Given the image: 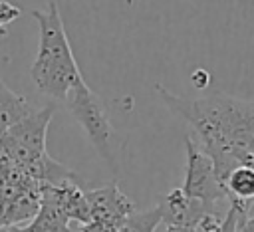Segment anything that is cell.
Here are the masks:
<instances>
[{"mask_svg": "<svg viewBox=\"0 0 254 232\" xmlns=\"http://www.w3.org/2000/svg\"><path fill=\"white\" fill-rule=\"evenodd\" d=\"M165 105L183 117L196 135V145L210 159L216 176H226L238 163L234 151L254 155V103L214 91L189 99L157 85Z\"/></svg>", "mask_w": 254, "mask_h": 232, "instance_id": "cell-1", "label": "cell"}, {"mask_svg": "<svg viewBox=\"0 0 254 232\" xmlns=\"http://www.w3.org/2000/svg\"><path fill=\"white\" fill-rule=\"evenodd\" d=\"M165 232H194V228H185V226H165Z\"/></svg>", "mask_w": 254, "mask_h": 232, "instance_id": "cell-16", "label": "cell"}, {"mask_svg": "<svg viewBox=\"0 0 254 232\" xmlns=\"http://www.w3.org/2000/svg\"><path fill=\"white\" fill-rule=\"evenodd\" d=\"M190 81H192V85H194L196 89H204V87L210 83V75H208L206 69L198 67V69H194V71L190 73Z\"/></svg>", "mask_w": 254, "mask_h": 232, "instance_id": "cell-14", "label": "cell"}, {"mask_svg": "<svg viewBox=\"0 0 254 232\" xmlns=\"http://www.w3.org/2000/svg\"><path fill=\"white\" fill-rule=\"evenodd\" d=\"M79 232H117V226L99 220H89L85 224H79Z\"/></svg>", "mask_w": 254, "mask_h": 232, "instance_id": "cell-13", "label": "cell"}, {"mask_svg": "<svg viewBox=\"0 0 254 232\" xmlns=\"http://www.w3.org/2000/svg\"><path fill=\"white\" fill-rule=\"evenodd\" d=\"M32 16L38 22L40 36L30 77L40 93L64 103L85 79L73 58L60 8L56 2H48L44 10H32Z\"/></svg>", "mask_w": 254, "mask_h": 232, "instance_id": "cell-2", "label": "cell"}, {"mask_svg": "<svg viewBox=\"0 0 254 232\" xmlns=\"http://www.w3.org/2000/svg\"><path fill=\"white\" fill-rule=\"evenodd\" d=\"M20 14H22V10L14 2L0 0V38L6 36V26H10L14 20H18Z\"/></svg>", "mask_w": 254, "mask_h": 232, "instance_id": "cell-12", "label": "cell"}, {"mask_svg": "<svg viewBox=\"0 0 254 232\" xmlns=\"http://www.w3.org/2000/svg\"><path fill=\"white\" fill-rule=\"evenodd\" d=\"M6 232H73L69 220L56 208L40 204L38 214L28 226H10Z\"/></svg>", "mask_w": 254, "mask_h": 232, "instance_id": "cell-10", "label": "cell"}, {"mask_svg": "<svg viewBox=\"0 0 254 232\" xmlns=\"http://www.w3.org/2000/svg\"><path fill=\"white\" fill-rule=\"evenodd\" d=\"M54 115V105L36 109L32 115L10 127L0 137V157L18 167L40 161L46 153L48 125Z\"/></svg>", "mask_w": 254, "mask_h": 232, "instance_id": "cell-4", "label": "cell"}, {"mask_svg": "<svg viewBox=\"0 0 254 232\" xmlns=\"http://www.w3.org/2000/svg\"><path fill=\"white\" fill-rule=\"evenodd\" d=\"M238 161H240V165H248V167L254 169V155H248V153L238 151Z\"/></svg>", "mask_w": 254, "mask_h": 232, "instance_id": "cell-15", "label": "cell"}, {"mask_svg": "<svg viewBox=\"0 0 254 232\" xmlns=\"http://www.w3.org/2000/svg\"><path fill=\"white\" fill-rule=\"evenodd\" d=\"M64 103L69 109V113L73 115V119L83 127V131H85L87 139L91 141V145L95 147V151L105 159V163L111 169H115L117 133L111 125L109 113H107L101 97L95 95L87 87V83H83L77 89H73Z\"/></svg>", "mask_w": 254, "mask_h": 232, "instance_id": "cell-3", "label": "cell"}, {"mask_svg": "<svg viewBox=\"0 0 254 232\" xmlns=\"http://www.w3.org/2000/svg\"><path fill=\"white\" fill-rule=\"evenodd\" d=\"M222 188L230 202L254 200V169L248 165L234 167L222 180Z\"/></svg>", "mask_w": 254, "mask_h": 232, "instance_id": "cell-9", "label": "cell"}, {"mask_svg": "<svg viewBox=\"0 0 254 232\" xmlns=\"http://www.w3.org/2000/svg\"><path fill=\"white\" fill-rule=\"evenodd\" d=\"M161 206V216L167 226H185V228H194L198 220L208 212L206 206L185 194L183 188H173L171 192L165 194V198L159 202Z\"/></svg>", "mask_w": 254, "mask_h": 232, "instance_id": "cell-7", "label": "cell"}, {"mask_svg": "<svg viewBox=\"0 0 254 232\" xmlns=\"http://www.w3.org/2000/svg\"><path fill=\"white\" fill-rule=\"evenodd\" d=\"M161 222H163L161 206L157 204V206H153L149 210H135V212H131L121 222L117 232H155Z\"/></svg>", "mask_w": 254, "mask_h": 232, "instance_id": "cell-11", "label": "cell"}, {"mask_svg": "<svg viewBox=\"0 0 254 232\" xmlns=\"http://www.w3.org/2000/svg\"><path fill=\"white\" fill-rule=\"evenodd\" d=\"M187 147V167H185V182L183 192L200 200L208 212H216V204L226 198V192L216 176V171L210 159L202 153V149L194 143L190 135L185 137Z\"/></svg>", "mask_w": 254, "mask_h": 232, "instance_id": "cell-5", "label": "cell"}, {"mask_svg": "<svg viewBox=\"0 0 254 232\" xmlns=\"http://www.w3.org/2000/svg\"><path fill=\"white\" fill-rule=\"evenodd\" d=\"M252 208H254V200H252Z\"/></svg>", "mask_w": 254, "mask_h": 232, "instance_id": "cell-17", "label": "cell"}, {"mask_svg": "<svg viewBox=\"0 0 254 232\" xmlns=\"http://www.w3.org/2000/svg\"><path fill=\"white\" fill-rule=\"evenodd\" d=\"M34 111L36 109L26 101V97L14 93L0 77V137Z\"/></svg>", "mask_w": 254, "mask_h": 232, "instance_id": "cell-8", "label": "cell"}, {"mask_svg": "<svg viewBox=\"0 0 254 232\" xmlns=\"http://www.w3.org/2000/svg\"><path fill=\"white\" fill-rule=\"evenodd\" d=\"M85 200L89 206L91 220L107 222V224L117 226V228L121 226V222L131 212H135L133 200L127 194H123L115 182L85 190Z\"/></svg>", "mask_w": 254, "mask_h": 232, "instance_id": "cell-6", "label": "cell"}]
</instances>
